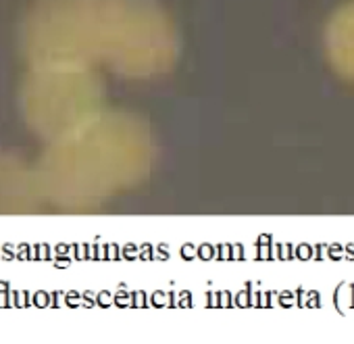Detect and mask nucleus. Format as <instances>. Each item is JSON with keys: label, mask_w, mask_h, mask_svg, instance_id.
<instances>
[{"label": "nucleus", "mask_w": 354, "mask_h": 344, "mask_svg": "<svg viewBox=\"0 0 354 344\" xmlns=\"http://www.w3.org/2000/svg\"><path fill=\"white\" fill-rule=\"evenodd\" d=\"M327 42L333 59L354 73V3L339 9L329 24Z\"/></svg>", "instance_id": "1"}]
</instances>
